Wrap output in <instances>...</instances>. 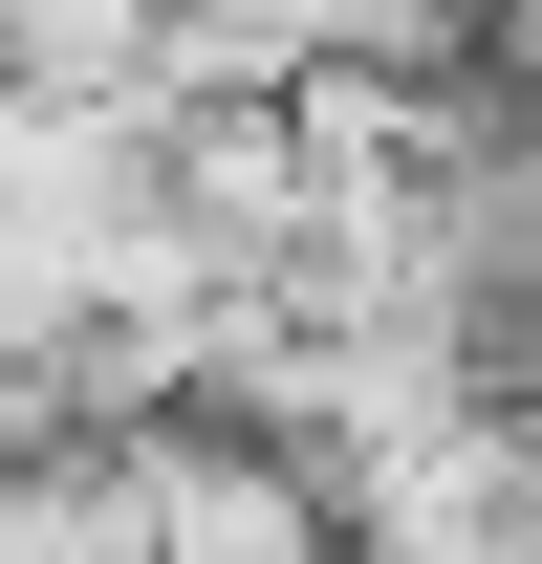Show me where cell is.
I'll return each mask as SVG.
<instances>
[{
    "mask_svg": "<svg viewBox=\"0 0 542 564\" xmlns=\"http://www.w3.org/2000/svg\"><path fill=\"white\" fill-rule=\"evenodd\" d=\"M0 87H22V22H0Z\"/></svg>",
    "mask_w": 542,
    "mask_h": 564,
    "instance_id": "obj_1",
    "label": "cell"
}]
</instances>
